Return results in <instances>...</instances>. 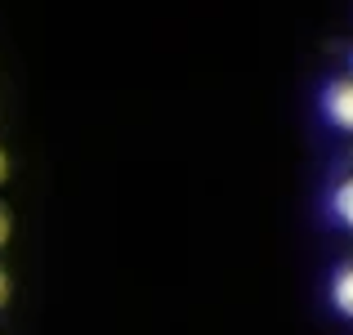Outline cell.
Here are the masks:
<instances>
[{"label":"cell","mask_w":353,"mask_h":335,"mask_svg":"<svg viewBox=\"0 0 353 335\" xmlns=\"http://www.w3.org/2000/svg\"><path fill=\"white\" fill-rule=\"evenodd\" d=\"M5 291H9V282H5V273H0V304H5Z\"/></svg>","instance_id":"obj_5"},{"label":"cell","mask_w":353,"mask_h":335,"mask_svg":"<svg viewBox=\"0 0 353 335\" xmlns=\"http://www.w3.org/2000/svg\"><path fill=\"white\" fill-rule=\"evenodd\" d=\"M0 179H5V152H0Z\"/></svg>","instance_id":"obj_6"},{"label":"cell","mask_w":353,"mask_h":335,"mask_svg":"<svg viewBox=\"0 0 353 335\" xmlns=\"http://www.w3.org/2000/svg\"><path fill=\"white\" fill-rule=\"evenodd\" d=\"M9 237V219H5V210H0V241Z\"/></svg>","instance_id":"obj_4"},{"label":"cell","mask_w":353,"mask_h":335,"mask_svg":"<svg viewBox=\"0 0 353 335\" xmlns=\"http://www.w3.org/2000/svg\"><path fill=\"white\" fill-rule=\"evenodd\" d=\"M331 304H336L345 318H353V264H340L331 277Z\"/></svg>","instance_id":"obj_2"},{"label":"cell","mask_w":353,"mask_h":335,"mask_svg":"<svg viewBox=\"0 0 353 335\" xmlns=\"http://www.w3.org/2000/svg\"><path fill=\"white\" fill-rule=\"evenodd\" d=\"M322 112H327V121H331L336 130L353 134V77L331 81L327 94H322Z\"/></svg>","instance_id":"obj_1"},{"label":"cell","mask_w":353,"mask_h":335,"mask_svg":"<svg viewBox=\"0 0 353 335\" xmlns=\"http://www.w3.org/2000/svg\"><path fill=\"white\" fill-rule=\"evenodd\" d=\"M331 210H336V219L353 232V179H345L336 192H331Z\"/></svg>","instance_id":"obj_3"}]
</instances>
